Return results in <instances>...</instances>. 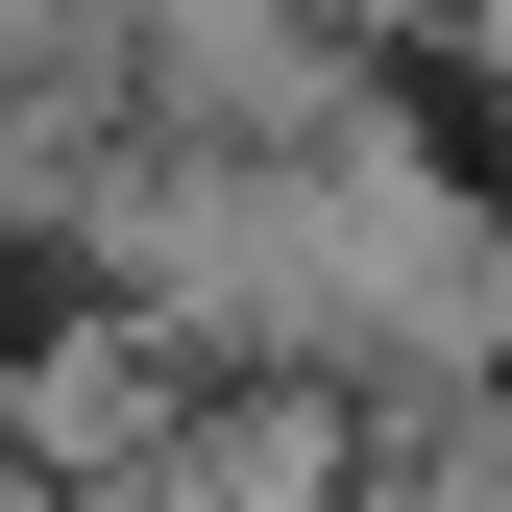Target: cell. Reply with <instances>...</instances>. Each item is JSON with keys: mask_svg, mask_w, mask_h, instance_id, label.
Returning a JSON list of instances; mask_svg holds the SVG:
<instances>
[{"mask_svg": "<svg viewBox=\"0 0 512 512\" xmlns=\"http://www.w3.org/2000/svg\"><path fill=\"white\" fill-rule=\"evenodd\" d=\"M464 74H488V98H512V0H464Z\"/></svg>", "mask_w": 512, "mask_h": 512, "instance_id": "6da1fadb", "label": "cell"}]
</instances>
